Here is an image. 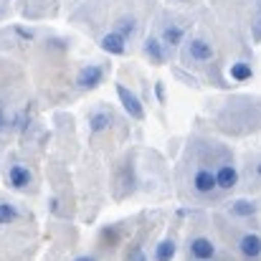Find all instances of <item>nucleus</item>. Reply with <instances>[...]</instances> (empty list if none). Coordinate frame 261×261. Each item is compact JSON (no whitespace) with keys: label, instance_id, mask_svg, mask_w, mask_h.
I'll return each instance as SVG.
<instances>
[{"label":"nucleus","instance_id":"1","mask_svg":"<svg viewBox=\"0 0 261 261\" xmlns=\"http://www.w3.org/2000/svg\"><path fill=\"white\" fill-rule=\"evenodd\" d=\"M213 56H216V51H213V46L205 38H198L195 36L185 46V59L193 61V64H208V61H213Z\"/></svg>","mask_w":261,"mask_h":261},{"label":"nucleus","instance_id":"2","mask_svg":"<svg viewBox=\"0 0 261 261\" xmlns=\"http://www.w3.org/2000/svg\"><path fill=\"white\" fill-rule=\"evenodd\" d=\"M188 256L193 261H213L216 259V244L208 236H195L188 244Z\"/></svg>","mask_w":261,"mask_h":261},{"label":"nucleus","instance_id":"3","mask_svg":"<svg viewBox=\"0 0 261 261\" xmlns=\"http://www.w3.org/2000/svg\"><path fill=\"white\" fill-rule=\"evenodd\" d=\"M239 254L246 261H261V233H241L239 236Z\"/></svg>","mask_w":261,"mask_h":261},{"label":"nucleus","instance_id":"4","mask_svg":"<svg viewBox=\"0 0 261 261\" xmlns=\"http://www.w3.org/2000/svg\"><path fill=\"white\" fill-rule=\"evenodd\" d=\"M117 96H119V101H122V107H124V112L129 117H135V119L145 117V107H142V101L137 99L135 91H129L124 84H117Z\"/></svg>","mask_w":261,"mask_h":261},{"label":"nucleus","instance_id":"5","mask_svg":"<svg viewBox=\"0 0 261 261\" xmlns=\"http://www.w3.org/2000/svg\"><path fill=\"white\" fill-rule=\"evenodd\" d=\"M193 190L198 193V195H213L218 188H216V177H213V170H208V168H198L195 173H193Z\"/></svg>","mask_w":261,"mask_h":261},{"label":"nucleus","instance_id":"6","mask_svg":"<svg viewBox=\"0 0 261 261\" xmlns=\"http://www.w3.org/2000/svg\"><path fill=\"white\" fill-rule=\"evenodd\" d=\"M31 182H33V173H31L25 165L15 163V165L8 168V185H10V188H15V190H25Z\"/></svg>","mask_w":261,"mask_h":261},{"label":"nucleus","instance_id":"7","mask_svg":"<svg viewBox=\"0 0 261 261\" xmlns=\"http://www.w3.org/2000/svg\"><path fill=\"white\" fill-rule=\"evenodd\" d=\"M213 177L218 190H233L239 185V170L233 165H221L218 170H213Z\"/></svg>","mask_w":261,"mask_h":261},{"label":"nucleus","instance_id":"8","mask_svg":"<svg viewBox=\"0 0 261 261\" xmlns=\"http://www.w3.org/2000/svg\"><path fill=\"white\" fill-rule=\"evenodd\" d=\"M101 79H104V69L96 66V64H89V66H84V69L79 71L76 84H79L82 89H94V87L101 84Z\"/></svg>","mask_w":261,"mask_h":261},{"label":"nucleus","instance_id":"9","mask_svg":"<svg viewBox=\"0 0 261 261\" xmlns=\"http://www.w3.org/2000/svg\"><path fill=\"white\" fill-rule=\"evenodd\" d=\"M107 54H112V56H122L124 51H127V38H122L117 31H112V33H107L104 38H101V43H99Z\"/></svg>","mask_w":261,"mask_h":261},{"label":"nucleus","instance_id":"10","mask_svg":"<svg viewBox=\"0 0 261 261\" xmlns=\"http://www.w3.org/2000/svg\"><path fill=\"white\" fill-rule=\"evenodd\" d=\"M182 38H185V28L182 25H177V23H168L165 28H163V46H170V48H177L180 43H182Z\"/></svg>","mask_w":261,"mask_h":261},{"label":"nucleus","instance_id":"11","mask_svg":"<svg viewBox=\"0 0 261 261\" xmlns=\"http://www.w3.org/2000/svg\"><path fill=\"white\" fill-rule=\"evenodd\" d=\"M175 254H177V244L173 239H163L152 251V261H173Z\"/></svg>","mask_w":261,"mask_h":261},{"label":"nucleus","instance_id":"12","mask_svg":"<svg viewBox=\"0 0 261 261\" xmlns=\"http://www.w3.org/2000/svg\"><path fill=\"white\" fill-rule=\"evenodd\" d=\"M231 216H236V218H251V216H256V203H251V200H244V198H239V200H233L231 203Z\"/></svg>","mask_w":261,"mask_h":261},{"label":"nucleus","instance_id":"13","mask_svg":"<svg viewBox=\"0 0 261 261\" xmlns=\"http://www.w3.org/2000/svg\"><path fill=\"white\" fill-rule=\"evenodd\" d=\"M145 54H147V59L150 61H155V64H165V48H163V41H158V38H147V43H145Z\"/></svg>","mask_w":261,"mask_h":261},{"label":"nucleus","instance_id":"14","mask_svg":"<svg viewBox=\"0 0 261 261\" xmlns=\"http://www.w3.org/2000/svg\"><path fill=\"white\" fill-rule=\"evenodd\" d=\"M18 218H20V211H18L13 203H5V200H0V226L15 223Z\"/></svg>","mask_w":261,"mask_h":261},{"label":"nucleus","instance_id":"15","mask_svg":"<svg viewBox=\"0 0 261 261\" xmlns=\"http://www.w3.org/2000/svg\"><path fill=\"white\" fill-rule=\"evenodd\" d=\"M228 74H231V79H233V82H249V79L254 76V71H251V66H249L246 61H236V64L231 66V71H228Z\"/></svg>","mask_w":261,"mask_h":261},{"label":"nucleus","instance_id":"16","mask_svg":"<svg viewBox=\"0 0 261 261\" xmlns=\"http://www.w3.org/2000/svg\"><path fill=\"white\" fill-rule=\"evenodd\" d=\"M109 124H112V117H109L107 112H96V114H91V119H89L91 132H104Z\"/></svg>","mask_w":261,"mask_h":261},{"label":"nucleus","instance_id":"17","mask_svg":"<svg viewBox=\"0 0 261 261\" xmlns=\"http://www.w3.org/2000/svg\"><path fill=\"white\" fill-rule=\"evenodd\" d=\"M132 31H135V20H132V18H122L119 25H117V33H119L122 38H127Z\"/></svg>","mask_w":261,"mask_h":261},{"label":"nucleus","instance_id":"18","mask_svg":"<svg viewBox=\"0 0 261 261\" xmlns=\"http://www.w3.org/2000/svg\"><path fill=\"white\" fill-rule=\"evenodd\" d=\"M127 261H147V256L142 254V249H132L129 256H127Z\"/></svg>","mask_w":261,"mask_h":261},{"label":"nucleus","instance_id":"19","mask_svg":"<svg viewBox=\"0 0 261 261\" xmlns=\"http://www.w3.org/2000/svg\"><path fill=\"white\" fill-rule=\"evenodd\" d=\"M15 33H20L23 38H33V33H31V31H25V28H15Z\"/></svg>","mask_w":261,"mask_h":261},{"label":"nucleus","instance_id":"20","mask_svg":"<svg viewBox=\"0 0 261 261\" xmlns=\"http://www.w3.org/2000/svg\"><path fill=\"white\" fill-rule=\"evenodd\" d=\"M3 129H5V114L0 112V132H3Z\"/></svg>","mask_w":261,"mask_h":261},{"label":"nucleus","instance_id":"21","mask_svg":"<svg viewBox=\"0 0 261 261\" xmlns=\"http://www.w3.org/2000/svg\"><path fill=\"white\" fill-rule=\"evenodd\" d=\"M74 261H96L94 256H79V259H74Z\"/></svg>","mask_w":261,"mask_h":261},{"label":"nucleus","instance_id":"22","mask_svg":"<svg viewBox=\"0 0 261 261\" xmlns=\"http://www.w3.org/2000/svg\"><path fill=\"white\" fill-rule=\"evenodd\" d=\"M256 175H259V177H261V163H259V165H256Z\"/></svg>","mask_w":261,"mask_h":261}]
</instances>
